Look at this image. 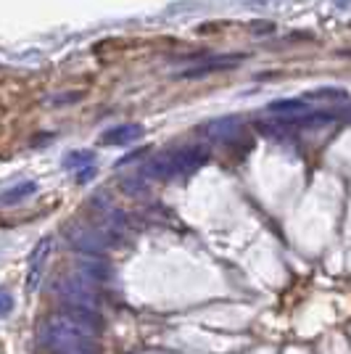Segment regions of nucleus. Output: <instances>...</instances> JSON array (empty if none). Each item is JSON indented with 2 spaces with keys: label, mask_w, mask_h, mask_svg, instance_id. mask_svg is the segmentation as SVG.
<instances>
[{
  "label": "nucleus",
  "mask_w": 351,
  "mask_h": 354,
  "mask_svg": "<svg viewBox=\"0 0 351 354\" xmlns=\"http://www.w3.org/2000/svg\"><path fill=\"white\" fill-rule=\"evenodd\" d=\"M98 328L66 315H53L40 330V341L56 354H98Z\"/></svg>",
  "instance_id": "f257e3e1"
},
{
  "label": "nucleus",
  "mask_w": 351,
  "mask_h": 354,
  "mask_svg": "<svg viewBox=\"0 0 351 354\" xmlns=\"http://www.w3.org/2000/svg\"><path fill=\"white\" fill-rule=\"evenodd\" d=\"M206 164V151L198 146L180 148L172 153H159L156 159L146 164V175L153 180H169V177L191 175L196 169H201Z\"/></svg>",
  "instance_id": "f03ea898"
},
{
  "label": "nucleus",
  "mask_w": 351,
  "mask_h": 354,
  "mask_svg": "<svg viewBox=\"0 0 351 354\" xmlns=\"http://www.w3.org/2000/svg\"><path fill=\"white\" fill-rule=\"evenodd\" d=\"M59 296L66 301V307H74V310H93L98 312V294H95V286L93 281L82 278V275H69L56 286Z\"/></svg>",
  "instance_id": "7ed1b4c3"
},
{
  "label": "nucleus",
  "mask_w": 351,
  "mask_h": 354,
  "mask_svg": "<svg viewBox=\"0 0 351 354\" xmlns=\"http://www.w3.org/2000/svg\"><path fill=\"white\" fill-rule=\"evenodd\" d=\"M267 111L272 117L285 119L288 124H304L309 117H314V109L307 101H298V98H285V101H275V104L267 106Z\"/></svg>",
  "instance_id": "20e7f679"
},
{
  "label": "nucleus",
  "mask_w": 351,
  "mask_h": 354,
  "mask_svg": "<svg viewBox=\"0 0 351 354\" xmlns=\"http://www.w3.org/2000/svg\"><path fill=\"white\" fill-rule=\"evenodd\" d=\"M66 238H69V243H72L74 249L79 251V254H85V257H101L103 251H106V243L98 238V233H93L88 227H82V225H69L66 227Z\"/></svg>",
  "instance_id": "39448f33"
},
{
  "label": "nucleus",
  "mask_w": 351,
  "mask_h": 354,
  "mask_svg": "<svg viewBox=\"0 0 351 354\" xmlns=\"http://www.w3.org/2000/svg\"><path fill=\"white\" fill-rule=\"evenodd\" d=\"M50 249H53V241L45 238V241H40V243L35 246V251H32L30 267H27V291H35V288L40 286V278H43V270H45V262H48Z\"/></svg>",
  "instance_id": "423d86ee"
},
{
  "label": "nucleus",
  "mask_w": 351,
  "mask_h": 354,
  "mask_svg": "<svg viewBox=\"0 0 351 354\" xmlns=\"http://www.w3.org/2000/svg\"><path fill=\"white\" fill-rule=\"evenodd\" d=\"M140 138H143L140 124H117V127H111L101 135V143L103 146H130Z\"/></svg>",
  "instance_id": "0eeeda50"
},
{
  "label": "nucleus",
  "mask_w": 351,
  "mask_h": 354,
  "mask_svg": "<svg viewBox=\"0 0 351 354\" xmlns=\"http://www.w3.org/2000/svg\"><path fill=\"white\" fill-rule=\"evenodd\" d=\"M240 59V56H214V59L204 61L201 66H191V69H185L182 77L185 80H196V77H204V74H211V72H220V69H227V66H235V61Z\"/></svg>",
  "instance_id": "6e6552de"
},
{
  "label": "nucleus",
  "mask_w": 351,
  "mask_h": 354,
  "mask_svg": "<svg viewBox=\"0 0 351 354\" xmlns=\"http://www.w3.org/2000/svg\"><path fill=\"white\" fill-rule=\"evenodd\" d=\"M238 119L235 117H222V119H214V122H209L204 127V135H209L211 140H227V138H233L238 133Z\"/></svg>",
  "instance_id": "1a4fd4ad"
},
{
  "label": "nucleus",
  "mask_w": 351,
  "mask_h": 354,
  "mask_svg": "<svg viewBox=\"0 0 351 354\" xmlns=\"http://www.w3.org/2000/svg\"><path fill=\"white\" fill-rule=\"evenodd\" d=\"M35 191H37V185H35L32 180H21V183H16V185H11V188H6L3 196H0V201H3L6 207H11V204H19V201H24V198L35 196Z\"/></svg>",
  "instance_id": "9d476101"
},
{
  "label": "nucleus",
  "mask_w": 351,
  "mask_h": 354,
  "mask_svg": "<svg viewBox=\"0 0 351 354\" xmlns=\"http://www.w3.org/2000/svg\"><path fill=\"white\" fill-rule=\"evenodd\" d=\"M106 265L101 262V257H85L82 254V259H79V267H77V275H82V278H88V281H103L106 278Z\"/></svg>",
  "instance_id": "9b49d317"
},
{
  "label": "nucleus",
  "mask_w": 351,
  "mask_h": 354,
  "mask_svg": "<svg viewBox=\"0 0 351 354\" xmlns=\"http://www.w3.org/2000/svg\"><path fill=\"white\" fill-rule=\"evenodd\" d=\"M93 162H95L93 151H74V153L64 156V167L66 169H85V167H93Z\"/></svg>",
  "instance_id": "f8f14e48"
},
{
  "label": "nucleus",
  "mask_w": 351,
  "mask_h": 354,
  "mask_svg": "<svg viewBox=\"0 0 351 354\" xmlns=\"http://www.w3.org/2000/svg\"><path fill=\"white\" fill-rule=\"evenodd\" d=\"M307 98L312 101H349V93L343 88H320V90H309Z\"/></svg>",
  "instance_id": "ddd939ff"
},
{
  "label": "nucleus",
  "mask_w": 351,
  "mask_h": 354,
  "mask_svg": "<svg viewBox=\"0 0 351 354\" xmlns=\"http://www.w3.org/2000/svg\"><path fill=\"white\" fill-rule=\"evenodd\" d=\"M0 301H3V310H0V315H3V317H8V315H11V310H14V299H11V294H8V291H3V294H0Z\"/></svg>",
  "instance_id": "4468645a"
},
{
  "label": "nucleus",
  "mask_w": 351,
  "mask_h": 354,
  "mask_svg": "<svg viewBox=\"0 0 351 354\" xmlns=\"http://www.w3.org/2000/svg\"><path fill=\"white\" fill-rule=\"evenodd\" d=\"M72 101H79V93H64V95H53L50 104H72Z\"/></svg>",
  "instance_id": "2eb2a0df"
},
{
  "label": "nucleus",
  "mask_w": 351,
  "mask_h": 354,
  "mask_svg": "<svg viewBox=\"0 0 351 354\" xmlns=\"http://www.w3.org/2000/svg\"><path fill=\"white\" fill-rule=\"evenodd\" d=\"M93 177H95V167H85V169H79L77 180H79V183H88V180H93Z\"/></svg>",
  "instance_id": "dca6fc26"
}]
</instances>
